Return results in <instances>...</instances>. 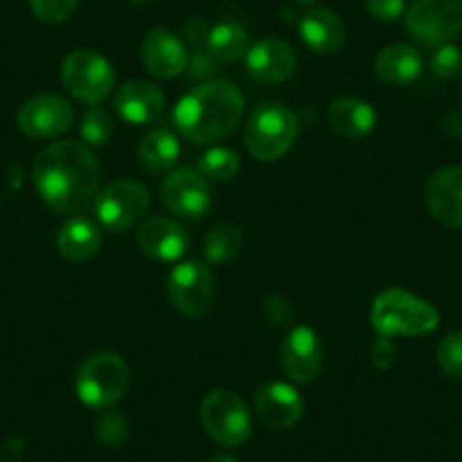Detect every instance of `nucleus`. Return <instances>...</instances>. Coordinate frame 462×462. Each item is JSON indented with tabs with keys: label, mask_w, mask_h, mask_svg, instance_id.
Listing matches in <instances>:
<instances>
[{
	"label": "nucleus",
	"mask_w": 462,
	"mask_h": 462,
	"mask_svg": "<svg viewBox=\"0 0 462 462\" xmlns=\"http://www.w3.org/2000/svg\"><path fill=\"white\" fill-rule=\"evenodd\" d=\"M32 181L48 207L57 213L78 216L96 199L100 189V163L87 145L60 141L37 154Z\"/></svg>",
	"instance_id": "nucleus-1"
},
{
	"label": "nucleus",
	"mask_w": 462,
	"mask_h": 462,
	"mask_svg": "<svg viewBox=\"0 0 462 462\" xmlns=\"http://www.w3.org/2000/svg\"><path fill=\"white\" fill-rule=\"evenodd\" d=\"M243 96L234 84L211 79L186 93L175 106V127L193 143L222 141L243 118Z\"/></svg>",
	"instance_id": "nucleus-2"
},
{
	"label": "nucleus",
	"mask_w": 462,
	"mask_h": 462,
	"mask_svg": "<svg viewBox=\"0 0 462 462\" xmlns=\"http://www.w3.org/2000/svg\"><path fill=\"white\" fill-rule=\"evenodd\" d=\"M372 327L379 336H426L439 324V313L433 304L402 291H383L372 304Z\"/></svg>",
	"instance_id": "nucleus-3"
},
{
	"label": "nucleus",
	"mask_w": 462,
	"mask_h": 462,
	"mask_svg": "<svg viewBox=\"0 0 462 462\" xmlns=\"http://www.w3.org/2000/svg\"><path fill=\"white\" fill-rule=\"evenodd\" d=\"M300 134L295 111L279 102H268L252 111L245 127V145L259 162H277L288 152Z\"/></svg>",
	"instance_id": "nucleus-4"
},
{
	"label": "nucleus",
	"mask_w": 462,
	"mask_h": 462,
	"mask_svg": "<svg viewBox=\"0 0 462 462\" xmlns=\"http://www.w3.org/2000/svg\"><path fill=\"white\" fill-rule=\"evenodd\" d=\"M130 383L127 363L116 354L102 352L84 361L79 367L75 390L84 406L106 411L123 399Z\"/></svg>",
	"instance_id": "nucleus-5"
},
{
	"label": "nucleus",
	"mask_w": 462,
	"mask_h": 462,
	"mask_svg": "<svg viewBox=\"0 0 462 462\" xmlns=\"http://www.w3.org/2000/svg\"><path fill=\"white\" fill-rule=\"evenodd\" d=\"M406 32L424 48L451 43L462 32V0H415L406 12Z\"/></svg>",
	"instance_id": "nucleus-6"
},
{
	"label": "nucleus",
	"mask_w": 462,
	"mask_h": 462,
	"mask_svg": "<svg viewBox=\"0 0 462 462\" xmlns=\"http://www.w3.org/2000/svg\"><path fill=\"white\" fill-rule=\"evenodd\" d=\"M202 426L208 438L222 447H241L252 433L250 411L245 402L231 390H213L199 408Z\"/></svg>",
	"instance_id": "nucleus-7"
},
{
	"label": "nucleus",
	"mask_w": 462,
	"mask_h": 462,
	"mask_svg": "<svg viewBox=\"0 0 462 462\" xmlns=\"http://www.w3.org/2000/svg\"><path fill=\"white\" fill-rule=\"evenodd\" d=\"M96 217L105 229L121 234L132 229L150 207V193L143 184L132 180L114 181L93 199Z\"/></svg>",
	"instance_id": "nucleus-8"
},
{
	"label": "nucleus",
	"mask_w": 462,
	"mask_h": 462,
	"mask_svg": "<svg viewBox=\"0 0 462 462\" xmlns=\"http://www.w3.org/2000/svg\"><path fill=\"white\" fill-rule=\"evenodd\" d=\"M61 82L70 96L97 105L114 88L116 73L109 61L97 52L75 51L61 64Z\"/></svg>",
	"instance_id": "nucleus-9"
},
{
	"label": "nucleus",
	"mask_w": 462,
	"mask_h": 462,
	"mask_svg": "<svg viewBox=\"0 0 462 462\" xmlns=\"http://www.w3.org/2000/svg\"><path fill=\"white\" fill-rule=\"evenodd\" d=\"M172 306L189 318H202L213 301V274L199 261H186L172 268L168 277Z\"/></svg>",
	"instance_id": "nucleus-10"
},
{
	"label": "nucleus",
	"mask_w": 462,
	"mask_h": 462,
	"mask_svg": "<svg viewBox=\"0 0 462 462\" xmlns=\"http://www.w3.org/2000/svg\"><path fill=\"white\" fill-rule=\"evenodd\" d=\"M162 202L172 216L198 220L211 207L207 177L193 168H177L162 181Z\"/></svg>",
	"instance_id": "nucleus-11"
},
{
	"label": "nucleus",
	"mask_w": 462,
	"mask_h": 462,
	"mask_svg": "<svg viewBox=\"0 0 462 462\" xmlns=\"http://www.w3.org/2000/svg\"><path fill=\"white\" fill-rule=\"evenodd\" d=\"M16 125L32 139H55L73 125V109L60 96L30 97L16 111Z\"/></svg>",
	"instance_id": "nucleus-12"
},
{
	"label": "nucleus",
	"mask_w": 462,
	"mask_h": 462,
	"mask_svg": "<svg viewBox=\"0 0 462 462\" xmlns=\"http://www.w3.org/2000/svg\"><path fill=\"white\" fill-rule=\"evenodd\" d=\"M324 349L310 327H295L282 345V370L292 383H310L322 372Z\"/></svg>",
	"instance_id": "nucleus-13"
},
{
	"label": "nucleus",
	"mask_w": 462,
	"mask_h": 462,
	"mask_svg": "<svg viewBox=\"0 0 462 462\" xmlns=\"http://www.w3.org/2000/svg\"><path fill=\"white\" fill-rule=\"evenodd\" d=\"M141 60L159 79H172L189 69V51L184 42L166 28H154L145 34L141 43Z\"/></svg>",
	"instance_id": "nucleus-14"
},
{
	"label": "nucleus",
	"mask_w": 462,
	"mask_h": 462,
	"mask_svg": "<svg viewBox=\"0 0 462 462\" xmlns=\"http://www.w3.org/2000/svg\"><path fill=\"white\" fill-rule=\"evenodd\" d=\"M424 198L435 220L451 229H462V166L435 172L426 184Z\"/></svg>",
	"instance_id": "nucleus-15"
},
{
	"label": "nucleus",
	"mask_w": 462,
	"mask_h": 462,
	"mask_svg": "<svg viewBox=\"0 0 462 462\" xmlns=\"http://www.w3.org/2000/svg\"><path fill=\"white\" fill-rule=\"evenodd\" d=\"M247 73L263 84L286 82L297 69V55L282 39H261L245 55Z\"/></svg>",
	"instance_id": "nucleus-16"
},
{
	"label": "nucleus",
	"mask_w": 462,
	"mask_h": 462,
	"mask_svg": "<svg viewBox=\"0 0 462 462\" xmlns=\"http://www.w3.org/2000/svg\"><path fill=\"white\" fill-rule=\"evenodd\" d=\"M254 408L261 421L270 429H291L304 415V402L300 393L288 383H268L256 390Z\"/></svg>",
	"instance_id": "nucleus-17"
},
{
	"label": "nucleus",
	"mask_w": 462,
	"mask_h": 462,
	"mask_svg": "<svg viewBox=\"0 0 462 462\" xmlns=\"http://www.w3.org/2000/svg\"><path fill=\"white\" fill-rule=\"evenodd\" d=\"M139 247L157 261H177L189 250V234L171 217H152L139 229Z\"/></svg>",
	"instance_id": "nucleus-18"
},
{
	"label": "nucleus",
	"mask_w": 462,
	"mask_h": 462,
	"mask_svg": "<svg viewBox=\"0 0 462 462\" xmlns=\"http://www.w3.org/2000/svg\"><path fill=\"white\" fill-rule=\"evenodd\" d=\"M116 111L130 125H150L162 116L163 93L152 82H127L116 93Z\"/></svg>",
	"instance_id": "nucleus-19"
},
{
	"label": "nucleus",
	"mask_w": 462,
	"mask_h": 462,
	"mask_svg": "<svg viewBox=\"0 0 462 462\" xmlns=\"http://www.w3.org/2000/svg\"><path fill=\"white\" fill-rule=\"evenodd\" d=\"M327 118L333 132L349 141L370 136L374 132L376 121H379L374 106L361 97H337V100H333L327 111Z\"/></svg>",
	"instance_id": "nucleus-20"
},
{
	"label": "nucleus",
	"mask_w": 462,
	"mask_h": 462,
	"mask_svg": "<svg viewBox=\"0 0 462 462\" xmlns=\"http://www.w3.org/2000/svg\"><path fill=\"white\" fill-rule=\"evenodd\" d=\"M300 37L318 55H333L345 43V23L324 7H313L300 19Z\"/></svg>",
	"instance_id": "nucleus-21"
},
{
	"label": "nucleus",
	"mask_w": 462,
	"mask_h": 462,
	"mask_svg": "<svg viewBox=\"0 0 462 462\" xmlns=\"http://www.w3.org/2000/svg\"><path fill=\"white\" fill-rule=\"evenodd\" d=\"M374 70L388 87H408L424 70V57L415 46L394 43L383 48L374 61Z\"/></svg>",
	"instance_id": "nucleus-22"
},
{
	"label": "nucleus",
	"mask_w": 462,
	"mask_h": 462,
	"mask_svg": "<svg viewBox=\"0 0 462 462\" xmlns=\"http://www.w3.org/2000/svg\"><path fill=\"white\" fill-rule=\"evenodd\" d=\"M102 245V231L91 217L75 216L73 220L61 226L60 236H57V247L60 254L69 261H87L97 254Z\"/></svg>",
	"instance_id": "nucleus-23"
},
{
	"label": "nucleus",
	"mask_w": 462,
	"mask_h": 462,
	"mask_svg": "<svg viewBox=\"0 0 462 462\" xmlns=\"http://www.w3.org/2000/svg\"><path fill=\"white\" fill-rule=\"evenodd\" d=\"M180 152L181 148L177 136L166 127H159L141 141L136 154H139V163L143 166V171H148L150 175H163L175 168Z\"/></svg>",
	"instance_id": "nucleus-24"
},
{
	"label": "nucleus",
	"mask_w": 462,
	"mask_h": 462,
	"mask_svg": "<svg viewBox=\"0 0 462 462\" xmlns=\"http://www.w3.org/2000/svg\"><path fill=\"white\" fill-rule=\"evenodd\" d=\"M207 48L217 64L236 61L250 51V32L245 30V25L236 23V21H222L216 28L208 30Z\"/></svg>",
	"instance_id": "nucleus-25"
},
{
	"label": "nucleus",
	"mask_w": 462,
	"mask_h": 462,
	"mask_svg": "<svg viewBox=\"0 0 462 462\" xmlns=\"http://www.w3.org/2000/svg\"><path fill=\"white\" fill-rule=\"evenodd\" d=\"M243 250V231L236 225H216L204 238V256L208 263H226Z\"/></svg>",
	"instance_id": "nucleus-26"
},
{
	"label": "nucleus",
	"mask_w": 462,
	"mask_h": 462,
	"mask_svg": "<svg viewBox=\"0 0 462 462\" xmlns=\"http://www.w3.org/2000/svg\"><path fill=\"white\" fill-rule=\"evenodd\" d=\"M238 168H241V159L234 150L226 148H213L199 159V172L213 181L234 180L238 175Z\"/></svg>",
	"instance_id": "nucleus-27"
},
{
	"label": "nucleus",
	"mask_w": 462,
	"mask_h": 462,
	"mask_svg": "<svg viewBox=\"0 0 462 462\" xmlns=\"http://www.w3.org/2000/svg\"><path fill=\"white\" fill-rule=\"evenodd\" d=\"M111 132H114V123H111V116L106 114V109L93 105L84 111L82 125H79V134H82L84 143L105 145L111 139Z\"/></svg>",
	"instance_id": "nucleus-28"
},
{
	"label": "nucleus",
	"mask_w": 462,
	"mask_h": 462,
	"mask_svg": "<svg viewBox=\"0 0 462 462\" xmlns=\"http://www.w3.org/2000/svg\"><path fill=\"white\" fill-rule=\"evenodd\" d=\"M96 438L109 448H118L130 438V421L121 412H105L96 421Z\"/></svg>",
	"instance_id": "nucleus-29"
},
{
	"label": "nucleus",
	"mask_w": 462,
	"mask_h": 462,
	"mask_svg": "<svg viewBox=\"0 0 462 462\" xmlns=\"http://www.w3.org/2000/svg\"><path fill=\"white\" fill-rule=\"evenodd\" d=\"M438 363L451 379H462V331L444 336L438 345Z\"/></svg>",
	"instance_id": "nucleus-30"
},
{
	"label": "nucleus",
	"mask_w": 462,
	"mask_h": 462,
	"mask_svg": "<svg viewBox=\"0 0 462 462\" xmlns=\"http://www.w3.org/2000/svg\"><path fill=\"white\" fill-rule=\"evenodd\" d=\"M79 0H30V10L43 23H64L75 14Z\"/></svg>",
	"instance_id": "nucleus-31"
},
{
	"label": "nucleus",
	"mask_w": 462,
	"mask_h": 462,
	"mask_svg": "<svg viewBox=\"0 0 462 462\" xmlns=\"http://www.w3.org/2000/svg\"><path fill=\"white\" fill-rule=\"evenodd\" d=\"M430 70L433 75L442 79H451L462 73V48L453 46V43H444V46L435 48L433 57H430Z\"/></svg>",
	"instance_id": "nucleus-32"
},
{
	"label": "nucleus",
	"mask_w": 462,
	"mask_h": 462,
	"mask_svg": "<svg viewBox=\"0 0 462 462\" xmlns=\"http://www.w3.org/2000/svg\"><path fill=\"white\" fill-rule=\"evenodd\" d=\"M367 12L381 23H393L406 10V0H365Z\"/></svg>",
	"instance_id": "nucleus-33"
},
{
	"label": "nucleus",
	"mask_w": 462,
	"mask_h": 462,
	"mask_svg": "<svg viewBox=\"0 0 462 462\" xmlns=\"http://www.w3.org/2000/svg\"><path fill=\"white\" fill-rule=\"evenodd\" d=\"M397 361V346L393 345V337L381 336L379 340L372 345V363H374L379 370H388Z\"/></svg>",
	"instance_id": "nucleus-34"
},
{
	"label": "nucleus",
	"mask_w": 462,
	"mask_h": 462,
	"mask_svg": "<svg viewBox=\"0 0 462 462\" xmlns=\"http://www.w3.org/2000/svg\"><path fill=\"white\" fill-rule=\"evenodd\" d=\"M184 37L190 43V48L195 46H207L208 39V28L202 19H189L184 23Z\"/></svg>",
	"instance_id": "nucleus-35"
},
{
	"label": "nucleus",
	"mask_w": 462,
	"mask_h": 462,
	"mask_svg": "<svg viewBox=\"0 0 462 462\" xmlns=\"http://www.w3.org/2000/svg\"><path fill=\"white\" fill-rule=\"evenodd\" d=\"M265 310H268L270 319H273L274 324H283V322L288 324V322H291V318H292L288 301L277 300V297H273V300L265 301Z\"/></svg>",
	"instance_id": "nucleus-36"
},
{
	"label": "nucleus",
	"mask_w": 462,
	"mask_h": 462,
	"mask_svg": "<svg viewBox=\"0 0 462 462\" xmlns=\"http://www.w3.org/2000/svg\"><path fill=\"white\" fill-rule=\"evenodd\" d=\"M442 132L448 139H462V114L460 111H451L442 118Z\"/></svg>",
	"instance_id": "nucleus-37"
},
{
	"label": "nucleus",
	"mask_w": 462,
	"mask_h": 462,
	"mask_svg": "<svg viewBox=\"0 0 462 462\" xmlns=\"http://www.w3.org/2000/svg\"><path fill=\"white\" fill-rule=\"evenodd\" d=\"M207 462H236V460H234V457H231V456H226V453H217V456L208 457Z\"/></svg>",
	"instance_id": "nucleus-38"
},
{
	"label": "nucleus",
	"mask_w": 462,
	"mask_h": 462,
	"mask_svg": "<svg viewBox=\"0 0 462 462\" xmlns=\"http://www.w3.org/2000/svg\"><path fill=\"white\" fill-rule=\"evenodd\" d=\"M130 3H134V5H150L152 0H130Z\"/></svg>",
	"instance_id": "nucleus-39"
},
{
	"label": "nucleus",
	"mask_w": 462,
	"mask_h": 462,
	"mask_svg": "<svg viewBox=\"0 0 462 462\" xmlns=\"http://www.w3.org/2000/svg\"><path fill=\"white\" fill-rule=\"evenodd\" d=\"M295 3H300V5H313L318 0H295Z\"/></svg>",
	"instance_id": "nucleus-40"
}]
</instances>
